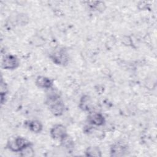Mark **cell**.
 Segmentation results:
<instances>
[{"instance_id": "7c38bea8", "label": "cell", "mask_w": 157, "mask_h": 157, "mask_svg": "<svg viewBox=\"0 0 157 157\" xmlns=\"http://www.w3.org/2000/svg\"><path fill=\"white\" fill-rule=\"evenodd\" d=\"M61 146L66 150L68 153H72L74 148V142L72 138L67 134L66 137H64L63 139L60 140Z\"/></svg>"}, {"instance_id": "7a4b0ae2", "label": "cell", "mask_w": 157, "mask_h": 157, "mask_svg": "<svg viewBox=\"0 0 157 157\" xmlns=\"http://www.w3.org/2000/svg\"><path fill=\"white\" fill-rule=\"evenodd\" d=\"M50 58L54 63L59 66L67 65L69 60L68 52L64 47H60L54 50L50 53Z\"/></svg>"}, {"instance_id": "5b68a950", "label": "cell", "mask_w": 157, "mask_h": 157, "mask_svg": "<svg viewBox=\"0 0 157 157\" xmlns=\"http://www.w3.org/2000/svg\"><path fill=\"white\" fill-rule=\"evenodd\" d=\"M10 23L12 26H25L29 21V18L26 13L14 12L10 17Z\"/></svg>"}, {"instance_id": "ba28073f", "label": "cell", "mask_w": 157, "mask_h": 157, "mask_svg": "<svg viewBox=\"0 0 157 157\" xmlns=\"http://www.w3.org/2000/svg\"><path fill=\"white\" fill-rule=\"evenodd\" d=\"M127 147L124 144L120 142L115 143L110 147V156L115 157L123 156L127 153Z\"/></svg>"}, {"instance_id": "4fadbf2b", "label": "cell", "mask_w": 157, "mask_h": 157, "mask_svg": "<svg viewBox=\"0 0 157 157\" xmlns=\"http://www.w3.org/2000/svg\"><path fill=\"white\" fill-rule=\"evenodd\" d=\"M78 107L83 111H90L91 109V99L90 96L83 95L80 98Z\"/></svg>"}, {"instance_id": "2e32d148", "label": "cell", "mask_w": 157, "mask_h": 157, "mask_svg": "<svg viewBox=\"0 0 157 157\" xmlns=\"http://www.w3.org/2000/svg\"><path fill=\"white\" fill-rule=\"evenodd\" d=\"M128 40H127V37H125L123 39V44L124 45H126L127 46H130V45H131V39L129 37H128Z\"/></svg>"}, {"instance_id": "9c48e42d", "label": "cell", "mask_w": 157, "mask_h": 157, "mask_svg": "<svg viewBox=\"0 0 157 157\" xmlns=\"http://www.w3.org/2000/svg\"><path fill=\"white\" fill-rule=\"evenodd\" d=\"M36 85L40 88L50 89L53 85V80L50 78L45 76L39 75L37 76L35 80Z\"/></svg>"}, {"instance_id": "30bf717a", "label": "cell", "mask_w": 157, "mask_h": 157, "mask_svg": "<svg viewBox=\"0 0 157 157\" xmlns=\"http://www.w3.org/2000/svg\"><path fill=\"white\" fill-rule=\"evenodd\" d=\"M25 126L30 131L34 133H40L43 129L42 123L37 120H27L25 122Z\"/></svg>"}, {"instance_id": "277c9868", "label": "cell", "mask_w": 157, "mask_h": 157, "mask_svg": "<svg viewBox=\"0 0 157 157\" xmlns=\"http://www.w3.org/2000/svg\"><path fill=\"white\" fill-rule=\"evenodd\" d=\"M20 65V61L17 56L12 54L6 55L2 59L1 67L4 69L13 70Z\"/></svg>"}, {"instance_id": "52a82bcc", "label": "cell", "mask_w": 157, "mask_h": 157, "mask_svg": "<svg viewBox=\"0 0 157 157\" xmlns=\"http://www.w3.org/2000/svg\"><path fill=\"white\" fill-rule=\"evenodd\" d=\"M87 121L91 125L99 127L105 124V119L101 113L91 112L87 117Z\"/></svg>"}, {"instance_id": "6da1fadb", "label": "cell", "mask_w": 157, "mask_h": 157, "mask_svg": "<svg viewBox=\"0 0 157 157\" xmlns=\"http://www.w3.org/2000/svg\"><path fill=\"white\" fill-rule=\"evenodd\" d=\"M46 104L48 105L50 112L55 117H59L64 113L65 106L63 101L58 93H52L48 94Z\"/></svg>"}, {"instance_id": "3957f363", "label": "cell", "mask_w": 157, "mask_h": 157, "mask_svg": "<svg viewBox=\"0 0 157 157\" xmlns=\"http://www.w3.org/2000/svg\"><path fill=\"white\" fill-rule=\"evenodd\" d=\"M31 143L22 137H17L13 139L8 140L6 144V148L13 152H20L26 146Z\"/></svg>"}, {"instance_id": "8992f818", "label": "cell", "mask_w": 157, "mask_h": 157, "mask_svg": "<svg viewBox=\"0 0 157 157\" xmlns=\"http://www.w3.org/2000/svg\"><path fill=\"white\" fill-rule=\"evenodd\" d=\"M50 134L53 139L59 140H61L68 134L66 126L62 124L53 125L50 129Z\"/></svg>"}, {"instance_id": "5bb4252c", "label": "cell", "mask_w": 157, "mask_h": 157, "mask_svg": "<svg viewBox=\"0 0 157 157\" xmlns=\"http://www.w3.org/2000/svg\"><path fill=\"white\" fill-rule=\"evenodd\" d=\"M85 154L86 156H102V152L100 148L97 146H90L86 148L85 151Z\"/></svg>"}, {"instance_id": "8fae6325", "label": "cell", "mask_w": 157, "mask_h": 157, "mask_svg": "<svg viewBox=\"0 0 157 157\" xmlns=\"http://www.w3.org/2000/svg\"><path fill=\"white\" fill-rule=\"evenodd\" d=\"M88 7L93 11H96L100 13L103 12L106 9V4L104 2L101 1H87L86 2Z\"/></svg>"}, {"instance_id": "9a60e30c", "label": "cell", "mask_w": 157, "mask_h": 157, "mask_svg": "<svg viewBox=\"0 0 157 157\" xmlns=\"http://www.w3.org/2000/svg\"><path fill=\"white\" fill-rule=\"evenodd\" d=\"M20 155L25 157L33 156L34 155V150L33 149V144H31L25 147L23 149H22L20 152Z\"/></svg>"}]
</instances>
